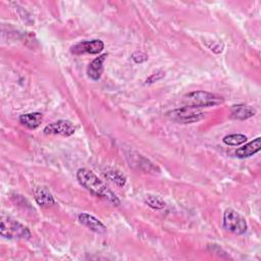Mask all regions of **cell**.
I'll use <instances>...</instances> for the list:
<instances>
[{
	"label": "cell",
	"instance_id": "obj_2",
	"mask_svg": "<svg viewBox=\"0 0 261 261\" xmlns=\"http://www.w3.org/2000/svg\"><path fill=\"white\" fill-rule=\"evenodd\" d=\"M0 235H2L4 238L11 239V240H17V239L29 240L32 237V234L27 226H25L18 220L5 215H3L2 217Z\"/></svg>",
	"mask_w": 261,
	"mask_h": 261
},
{
	"label": "cell",
	"instance_id": "obj_18",
	"mask_svg": "<svg viewBox=\"0 0 261 261\" xmlns=\"http://www.w3.org/2000/svg\"><path fill=\"white\" fill-rule=\"evenodd\" d=\"M132 59L136 64H142L147 60V55L142 53V52H136V53L133 54Z\"/></svg>",
	"mask_w": 261,
	"mask_h": 261
},
{
	"label": "cell",
	"instance_id": "obj_8",
	"mask_svg": "<svg viewBox=\"0 0 261 261\" xmlns=\"http://www.w3.org/2000/svg\"><path fill=\"white\" fill-rule=\"evenodd\" d=\"M79 221L90 228L91 230L98 233V234H104L106 231V226L96 217H94L91 214L88 213H81L78 216Z\"/></svg>",
	"mask_w": 261,
	"mask_h": 261
},
{
	"label": "cell",
	"instance_id": "obj_17",
	"mask_svg": "<svg viewBox=\"0 0 261 261\" xmlns=\"http://www.w3.org/2000/svg\"><path fill=\"white\" fill-rule=\"evenodd\" d=\"M163 77H164V73H163V72H159V73L153 74V75H151V76L146 80V83L152 84V83H154V82H157V81L161 80Z\"/></svg>",
	"mask_w": 261,
	"mask_h": 261
},
{
	"label": "cell",
	"instance_id": "obj_10",
	"mask_svg": "<svg viewBox=\"0 0 261 261\" xmlns=\"http://www.w3.org/2000/svg\"><path fill=\"white\" fill-rule=\"evenodd\" d=\"M260 149H261V138L258 137L255 140L244 145L243 147L237 149L236 156L239 158H247L259 152Z\"/></svg>",
	"mask_w": 261,
	"mask_h": 261
},
{
	"label": "cell",
	"instance_id": "obj_12",
	"mask_svg": "<svg viewBox=\"0 0 261 261\" xmlns=\"http://www.w3.org/2000/svg\"><path fill=\"white\" fill-rule=\"evenodd\" d=\"M43 115L40 112H32L23 114L20 118V123L30 130H36L42 123Z\"/></svg>",
	"mask_w": 261,
	"mask_h": 261
},
{
	"label": "cell",
	"instance_id": "obj_7",
	"mask_svg": "<svg viewBox=\"0 0 261 261\" xmlns=\"http://www.w3.org/2000/svg\"><path fill=\"white\" fill-rule=\"evenodd\" d=\"M75 132L76 128L70 121H57L44 128V133L46 135H61L64 137H69Z\"/></svg>",
	"mask_w": 261,
	"mask_h": 261
},
{
	"label": "cell",
	"instance_id": "obj_9",
	"mask_svg": "<svg viewBox=\"0 0 261 261\" xmlns=\"http://www.w3.org/2000/svg\"><path fill=\"white\" fill-rule=\"evenodd\" d=\"M256 114V110L247 104H239L234 105L230 109V117L234 120L244 121L247 119H250Z\"/></svg>",
	"mask_w": 261,
	"mask_h": 261
},
{
	"label": "cell",
	"instance_id": "obj_5",
	"mask_svg": "<svg viewBox=\"0 0 261 261\" xmlns=\"http://www.w3.org/2000/svg\"><path fill=\"white\" fill-rule=\"evenodd\" d=\"M223 227L230 233L243 235L247 231V222L239 212L228 208L223 213Z\"/></svg>",
	"mask_w": 261,
	"mask_h": 261
},
{
	"label": "cell",
	"instance_id": "obj_4",
	"mask_svg": "<svg viewBox=\"0 0 261 261\" xmlns=\"http://www.w3.org/2000/svg\"><path fill=\"white\" fill-rule=\"evenodd\" d=\"M167 118L178 124H193L205 118V113L199 108L184 106L167 112Z\"/></svg>",
	"mask_w": 261,
	"mask_h": 261
},
{
	"label": "cell",
	"instance_id": "obj_6",
	"mask_svg": "<svg viewBox=\"0 0 261 261\" xmlns=\"http://www.w3.org/2000/svg\"><path fill=\"white\" fill-rule=\"evenodd\" d=\"M103 48H104V43L101 40L83 41L72 46L71 52L76 55H81L85 53L98 54L103 50Z\"/></svg>",
	"mask_w": 261,
	"mask_h": 261
},
{
	"label": "cell",
	"instance_id": "obj_3",
	"mask_svg": "<svg viewBox=\"0 0 261 261\" xmlns=\"http://www.w3.org/2000/svg\"><path fill=\"white\" fill-rule=\"evenodd\" d=\"M183 102L186 106L201 108L219 105L224 102V99L219 95L206 91H194L185 95Z\"/></svg>",
	"mask_w": 261,
	"mask_h": 261
},
{
	"label": "cell",
	"instance_id": "obj_16",
	"mask_svg": "<svg viewBox=\"0 0 261 261\" xmlns=\"http://www.w3.org/2000/svg\"><path fill=\"white\" fill-rule=\"evenodd\" d=\"M145 202L147 203L148 206H150L153 209H163L165 207V202L157 196L153 195H148L145 198Z\"/></svg>",
	"mask_w": 261,
	"mask_h": 261
},
{
	"label": "cell",
	"instance_id": "obj_13",
	"mask_svg": "<svg viewBox=\"0 0 261 261\" xmlns=\"http://www.w3.org/2000/svg\"><path fill=\"white\" fill-rule=\"evenodd\" d=\"M35 200L41 206H48L54 204V199L49 190L45 187H37L34 191Z\"/></svg>",
	"mask_w": 261,
	"mask_h": 261
},
{
	"label": "cell",
	"instance_id": "obj_15",
	"mask_svg": "<svg viewBox=\"0 0 261 261\" xmlns=\"http://www.w3.org/2000/svg\"><path fill=\"white\" fill-rule=\"evenodd\" d=\"M247 141V137L242 134H231L223 138V143L229 146H239Z\"/></svg>",
	"mask_w": 261,
	"mask_h": 261
},
{
	"label": "cell",
	"instance_id": "obj_14",
	"mask_svg": "<svg viewBox=\"0 0 261 261\" xmlns=\"http://www.w3.org/2000/svg\"><path fill=\"white\" fill-rule=\"evenodd\" d=\"M105 177L111 181L112 183H114L115 185H118L119 187H124L126 185V178L124 175H122L119 170L115 169H109L105 172Z\"/></svg>",
	"mask_w": 261,
	"mask_h": 261
},
{
	"label": "cell",
	"instance_id": "obj_11",
	"mask_svg": "<svg viewBox=\"0 0 261 261\" xmlns=\"http://www.w3.org/2000/svg\"><path fill=\"white\" fill-rule=\"evenodd\" d=\"M106 60V54H102L99 57L95 59L88 67L87 74L90 79L93 81H98L101 78V75L103 73V64Z\"/></svg>",
	"mask_w": 261,
	"mask_h": 261
},
{
	"label": "cell",
	"instance_id": "obj_1",
	"mask_svg": "<svg viewBox=\"0 0 261 261\" xmlns=\"http://www.w3.org/2000/svg\"><path fill=\"white\" fill-rule=\"evenodd\" d=\"M77 178L80 184L93 195L103 197L115 206H119L121 204V201L117 197V195L111 190H109L105 186V184L100 181L98 177L90 169L80 168L77 172Z\"/></svg>",
	"mask_w": 261,
	"mask_h": 261
}]
</instances>
